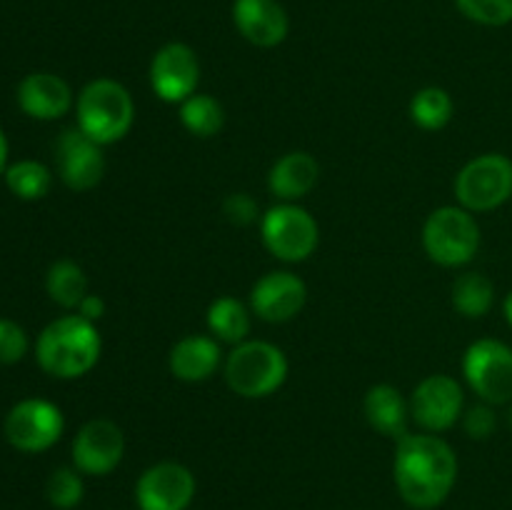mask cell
I'll list each match as a JSON object with an SVG mask.
<instances>
[{"label": "cell", "mask_w": 512, "mask_h": 510, "mask_svg": "<svg viewBox=\"0 0 512 510\" xmlns=\"http://www.w3.org/2000/svg\"><path fill=\"white\" fill-rule=\"evenodd\" d=\"M458 455L435 433H408L395 440L393 480L398 495L415 510H435L458 483Z\"/></svg>", "instance_id": "1"}, {"label": "cell", "mask_w": 512, "mask_h": 510, "mask_svg": "<svg viewBox=\"0 0 512 510\" xmlns=\"http://www.w3.org/2000/svg\"><path fill=\"white\" fill-rule=\"evenodd\" d=\"M103 353L98 325L83 315L70 313L55 318L40 330L35 340V360L48 375L58 380H75L88 375Z\"/></svg>", "instance_id": "2"}, {"label": "cell", "mask_w": 512, "mask_h": 510, "mask_svg": "<svg viewBox=\"0 0 512 510\" xmlns=\"http://www.w3.org/2000/svg\"><path fill=\"white\" fill-rule=\"evenodd\" d=\"M75 118L85 135L113 145L130 133L135 123V103L130 90L113 78H95L80 90L75 100Z\"/></svg>", "instance_id": "3"}, {"label": "cell", "mask_w": 512, "mask_h": 510, "mask_svg": "<svg viewBox=\"0 0 512 510\" xmlns=\"http://www.w3.org/2000/svg\"><path fill=\"white\" fill-rule=\"evenodd\" d=\"M290 373L288 355L268 340H243L233 345L223 363L228 388L245 400H260L278 393Z\"/></svg>", "instance_id": "4"}, {"label": "cell", "mask_w": 512, "mask_h": 510, "mask_svg": "<svg viewBox=\"0 0 512 510\" xmlns=\"http://www.w3.org/2000/svg\"><path fill=\"white\" fill-rule=\"evenodd\" d=\"M483 235L475 213L460 205H443L423 225V250L435 265L463 268L478 255Z\"/></svg>", "instance_id": "5"}, {"label": "cell", "mask_w": 512, "mask_h": 510, "mask_svg": "<svg viewBox=\"0 0 512 510\" xmlns=\"http://www.w3.org/2000/svg\"><path fill=\"white\" fill-rule=\"evenodd\" d=\"M260 240L273 258L283 263H305L318 250V220L298 203H278L260 218Z\"/></svg>", "instance_id": "6"}, {"label": "cell", "mask_w": 512, "mask_h": 510, "mask_svg": "<svg viewBox=\"0 0 512 510\" xmlns=\"http://www.w3.org/2000/svg\"><path fill=\"white\" fill-rule=\"evenodd\" d=\"M455 198L470 213H490L512 198V160L503 153H483L455 175Z\"/></svg>", "instance_id": "7"}, {"label": "cell", "mask_w": 512, "mask_h": 510, "mask_svg": "<svg viewBox=\"0 0 512 510\" xmlns=\"http://www.w3.org/2000/svg\"><path fill=\"white\" fill-rule=\"evenodd\" d=\"M463 375L483 403H512V348L498 338H480L463 355Z\"/></svg>", "instance_id": "8"}, {"label": "cell", "mask_w": 512, "mask_h": 510, "mask_svg": "<svg viewBox=\"0 0 512 510\" xmlns=\"http://www.w3.org/2000/svg\"><path fill=\"white\" fill-rule=\"evenodd\" d=\"M63 410L43 398H25L8 410L5 440L20 453H45L63 438Z\"/></svg>", "instance_id": "9"}, {"label": "cell", "mask_w": 512, "mask_h": 510, "mask_svg": "<svg viewBox=\"0 0 512 510\" xmlns=\"http://www.w3.org/2000/svg\"><path fill=\"white\" fill-rule=\"evenodd\" d=\"M465 413V390L458 378L448 373H433L415 385L410 395V415L423 433H445Z\"/></svg>", "instance_id": "10"}, {"label": "cell", "mask_w": 512, "mask_h": 510, "mask_svg": "<svg viewBox=\"0 0 512 510\" xmlns=\"http://www.w3.org/2000/svg\"><path fill=\"white\" fill-rule=\"evenodd\" d=\"M150 88L163 103L180 105L198 93L200 60L188 43H165L150 60Z\"/></svg>", "instance_id": "11"}, {"label": "cell", "mask_w": 512, "mask_h": 510, "mask_svg": "<svg viewBox=\"0 0 512 510\" xmlns=\"http://www.w3.org/2000/svg\"><path fill=\"white\" fill-rule=\"evenodd\" d=\"M195 475L188 465L163 460L143 470L135 483L138 510H188L193 505Z\"/></svg>", "instance_id": "12"}, {"label": "cell", "mask_w": 512, "mask_h": 510, "mask_svg": "<svg viewBox=\"0 0 512 510\" xmlns=\"http://www.w3.org/2000/svg\"><path fill=\"white\" fill-rule=\"evenodd\" d=\"M73 468L83 475L103 478L110 475L125 455V435L118 423L108 418H93L78 430L70 445Z\"/></svg>", "instance_id": "13"}, {"label": "cell", "mask_w": 512, "mask_h": 510, "mask_svg": "<svg viewBox=\"0 0 512 510\" xmlns=\"http://www.w3.org/2000/svg\"><path fill=\"white\" fill-rule=\"evenodd\" d=\"M55 168L63 185L75 193L93 190L105 175L103 145L95 143L78 125L65 128L55 143Z\"/></svg>", "instance_id": "14"}, {"label": "cell", "mask_w": 512, "mask_h": 510, "mask_svg": "<svg viewBox=\"0 0 512 510\" xmlns=\"http://www.w3.org/2000/svg\"><path fill=\"white\" fill-rule=\"evenodd\" d=\"M308 300V285L290 270H270L250 290V310L265 323H288L298 318Z\"/></svg>", "instance_id": "15"}, {"label": "cell", "mask_w": 512, "mask_h": 510, "mask_svg": "<svg viewBox=\"0 0 512 510\" xmlns=\"http://www.w3.org/2000/svg\"><path fill=\"white\" fill-rule=\"evenodd\" d=\"M18 108L28 118L43 120V123L60 120L73 108V88L60 75L48 73V70H35L20 80Z\"/></svg>", "instance_id": "16"}, {"label": "cell", "mask_w": 512, "mask_h": 510, "mask_svg": "<svg viewBox=\"0 0 512 510\" xmlns=\"http://www.w3.org/2000/svg\"><path fill=\"white\" fill-rule=\"evenodd\" d=\"M233 23L238 33L258 48H275L290 33V18L278 0H235Z\"/></svg>", "instance_id": "17"}, {"label": "cell", "mask_w": 512, "mask_h": 510, "mask_svg": "<svg viewBox=\"0 0 512 510\" xmlns=\"http://www.w3.org/2000/svg\"><path fill=\"white\" fill-rule=\"evenodd\" d=\"M220 365H223V350L220 340H215L213 335H185L170 348L168 355L170 373L183 383H205L218 373Z\"/></svg>", "instance_id": "18"}, {"label": "cell", "mask_w": 512, "mask_h": 510, "mask_svg": "<svg viewBox=\"0 0 512 510\" xmlns=\"http://www.w3.org/2000/svg\"><path fill=\"white\" fill-rule=\"evenodd\" d=\"M320 180V163L305 150L280 155L268 173V190L280 203H298L313 193Z\"/></svg>", "instance_id": "19"}, {"label": "cell", "mask_w": 512, "mask_h": 510, "mask_svg": "<svg viewBox=\"0 0 512 510\" xmlns=\"http://www.w3.org/2000/svg\"><path fill=\"white\" fill-rule=\"evenodd\" d=\"M363 413L370 428L378 430L385 438L400 440L410 433V400L403 398L395 385L378 383L365 393Z\"/></svg>", "instance_id": "20"}, {"label": "cell", "mask_w": 512, "mask_h": 510, "mask_svg": "<svg viewBox=\"0 0 512 510\" xmlns=\"http://www.w3.org/2000/svg\"><path fill=\"white\" fill-rule=\"evenodd\" d=\"M205 320H208V330L215 340L238 345L248 340L250 328H253V310L233 295H220L210 303Z\"/></svg>", "instance_id": "21"}, {"label": "cell", "mask_w": 512, "mask_h": 510, "mask_svg": "<svg viewBox=\"0 0 512 510\" xmlns=\"http://www.w3.org/2000/svg\"><path fill=\"white\" fill-rule=\"evenodd\" d=\"M45 290L55 305L65 310H78V305L88 295V275L75 260H55L45 273Z\"/></svg>", "instance_id": "22"}, {"label": "cell", "mask_w": 512, "mask_h": 510, "mask_svg": "<svg viewBox=\"0 0 512 510\" xmlns=\"http://www.w3.org/2000/svg\"><path fill=\"white\" fill-rule=\"evenodd\" d=\"M450 300H453V308L463 318L478 320L493 310L495 285L488 275L470 270V273H463L455 278L453 290H450Z\"/></svg>", "instance_id": "23"}, {"label": "cell", "mask_w": 512, "mask_h": 510, "mask_svg": "<svg viewBox=\"0 0 512 510\" xmlns=\"http://www.w3.org/2000/svg\"><path fill=\"white\" fill-rule=\"evenodd\" d=\"M180 123L195 138H213L225 125V108L208 93H195L180 103Z\"/></svg>", "instance_id": "24"}, {"label": "cell", "mask_w": 512, "mask_h": 510, "mask_svg": "<svg viewBox=\"0 0 512 510\" xmlns=\"http://www.w3.org/2000/svg\"><path fill=\"white\" fill-rule=\"evenodd\" d=\"M410 120H413L418 128L423 130H443L445 125L453 120L455 115V103L450 98V93L438 85H428V88H420L418 93L410 98L408 105Z\"/></svg>", "instance_id": "25"}, {"label": "cell", "mask_w": 512, "mask_h": 510, "mask_svg": "<svg viewBox=\"0 0 512 510\" xmlns=\"http://www.w3.org/2000/svg\"><path fill=\"white\" fill-rule=\"evenodd\" d=\"M3 178L10 193L20 200L45 198L50 193V185H53V173L40 160H18V163H10Z\"/></svg>", "instance_id": "26"}, {"label": "cell", "mask_w": 512, "mask_h": 510, "mask_svg": "<svg viewBox=\"0 0 512 510\" xmlns=\"http://www.w3.org/2000/svg\"><path fill=\"white\" fill-rule=\"evenodd\" d=\"M45 495L55 510L78 508L85 498L83 473L75 468H55L45 483Z\"/></svg>", "instance_id": "27"}, {"label": "cell", "mask_w": 512, "mask_h": 510, "mask_svg": "<svg viewBox=\"0 0 512 510\" xmlns=\"http://www.w3.org/2000/svg\"><path fill=\"white\" fill-rule=\"evenodd\" d=\"M460 13L478 25L500 28L512 23V0H455Z\"/></svg>", "instance_id": "28"}, {"label": "cell", "mask_w": 512, "mask_h": 510, "mask_svg": "<svg viewBox=\"0 0 512 510\" xmlns=\"http://www.w3.org/2000/svg\"><path fill=\"white\" fill-rule=\"evenodd\" d=\"M28 353V333L15 320L0 318V365H15Z\"/></svg>", "instance_id": "29"}, {"label": "cell", "mask_w": 512, "mask_h": 510, "mask_svg": "<svg viewBox=\"0 0 512 510\" xmlns=\"http://www.w3.org/2000/svg\"><path fill=\"white\" fill-rule=\"evenodd\" d=\"M460 423H463V430L468 438L473 440L493 438V433L498 430V413H495V405L483 403V400H480L478 405L465 410Z\"/></svg>", "instance_id": "30"}, {"label": "cell", "mask_w": 512, "mask_h": 510, "mask_svg": "<svg viewBox=\"0 0 512 510\" xmlns=\"http://www.w3.org/2000/svg\"><path fill=\"white\" fill-rule=\"evenodd\" d=\"M223 213L230 223L240 225V228L253 225L255 220L263 218V215H260L258 203H255L253 195L248 193H230L228 198L223 200Z\"/></svg>", "instance_id": "31"}, {"label": "cell", "mask_w": 512, "mask_h": 510, "mask_svg": "<svg viewBox=\"0 0 512 510\" xmlns=\"http://www.w3.org/2000/svg\"><path fill=\"white\" fill-rule=\"evenodd\" d=\"M75 313L83 315V318L90 320V323H98V320L105 315V300L100 298V295L88 293L83 298V303L78 305V310H75Z\"/></svg>", "instance_id": "32"}, {"label": "cell", "mask_w": 512, "mask_h": 510, "mask_svg": "<svg viewBox=\"0 0 512 510\" xmlns=\"http://www.w3.org/2000/svg\"><path fill=\"white\" fill-rule=\"evenodd\" d=\"M8 153H10L8 138H5L3 128H0V175H5V170H8Z\"/></svg>", "instance_id": "33"}, {"label": "cell", "mask_w": 512, "mask_h": 510, "mask_svg": "<svg viewBox=\"0 0 512 510\" xmlns=\"http://www.w3.org/2000/svg\"><path fill=\"white\" fill-rule=\"evenodd\" d=\"M503 315H505V320H508V325L512 328V290L508 295H505V300H503Z\"/></svg>", "instance_id": "34"}, {"label": "cell", "mask_w": 512, "mask_h": 510, "mask_svg": "<svg viewBox=\"0 0 512 510\" xmlns=\"http://www.w3.org/2000/svg\"><path fill=\"white\" fill-rule=\"evenodd\" d=\"M508 420H510V428H512V405H510V413H508Z\"/></svg>", "instance_id": "35"}]
</instances>
